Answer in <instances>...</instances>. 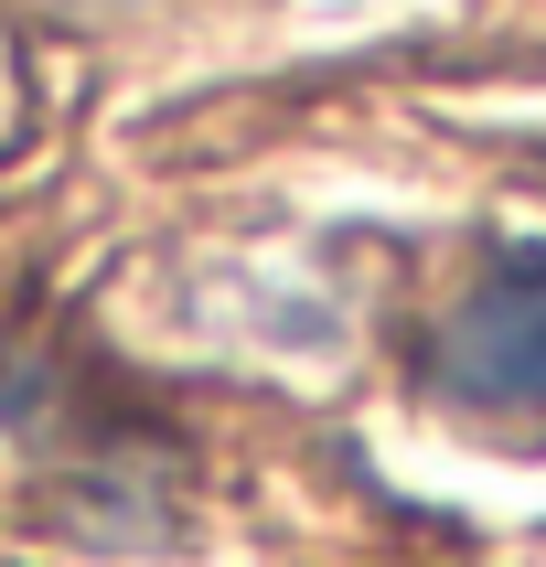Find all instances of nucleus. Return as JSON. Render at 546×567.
Masks as SVG:
<instances>
[{
    "mask_svg": "<svg viewBox=\"0 0 546 567\" xmlns=\"http://www.w3.org/2000/svg\"><path fill=\"white\" fill-rule=\"evenodd\" d=\"M418 385L482 440H546V247L482 268L418 343Z\"/></svg>",
    "mask_w": 546,
    "mask_h": 567,
    "instance_id": "nucleus-1",
    "label": "nucleus"
}]
</instances>
